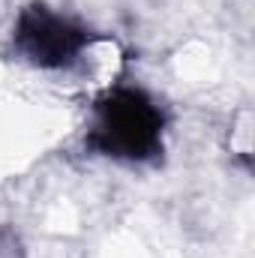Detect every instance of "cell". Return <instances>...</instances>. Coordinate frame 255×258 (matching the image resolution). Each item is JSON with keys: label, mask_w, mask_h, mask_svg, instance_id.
I'll return each mask as SVG.
<instances>
[{"label": "cell", "mask_w": 255, "mask_h": 258, "mask_svg": "<svg viewBox=\"0 0 255 258\" xmlns=\"http://www.w3.org/2000/svg\"><path fill=\"white\" fill-rule=\"evenodd\" d=\"M99 132L108 138V147L114 144L120 153L117 156H144V147L156 144L159 135V114L147 105L129 96L123 105H108L102 111Z\"/></svg>", "instance_id": "cell-1"}]
</instances>
